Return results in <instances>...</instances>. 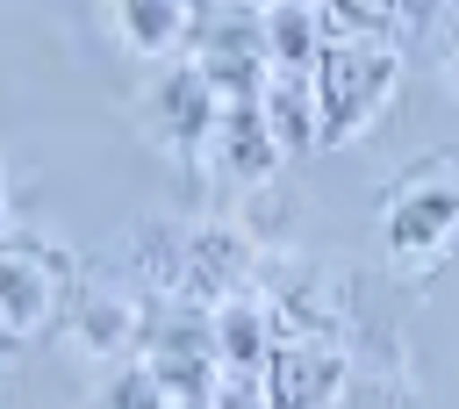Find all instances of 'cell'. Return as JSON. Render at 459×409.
I'll return each instance as SVG.
<instances>
[{"mask_svg": "<svg viewBox=\"0 0 459 409\" xmlns=\"http://www.w3.org/2000/svg\"><path fill=\"white\" fill-rule=\"evenodd\" d=\"M100 409H172V395H165V387H158V373L136 359V366H115V373H108Z\"/></svg>", "mask_w": 459, "mask_h": 409, "instance_id": "cell-10", "label": "cell"}, {"mask_svg": "<svg viewBox=\"0 0 459 409\" xmlns=\"http://www.w3.org/2000/svg\"><path fill=\"white\" fill-rule=\"evenodd\" d=\"M108 22H115V36H122L136 57H165V50L186 43L194 0H108Z\"/></svg>", "mask_w": 459, "mask_h": 409, "instance_id": "cell-6", "label": "cell"}, {"mask_svg": "<svg viewBox=\"0 0 459 409\" xmlns=\"http://www.w3.org/2000/svg\"><path fill=\"white\" fill-rule=\"evenodd\" d=\"M208 323H215V352H222V366H244V373H258L265 352H273V337H280V316H265V309L244 301V294H222Z\"/></svg>", "mask_w": 459, "mask_h": 409, "instance_id": "cell-8", "label": "cell"}, {"mask_svg": "<svg viewBox=\"0 0 459 409\" xmlns=\"http://www.w3.org/2000/svg\"><path fill=\"white\" fill-rule=\"evenodd\" d=\"M136 309L122 301V294H86L79 301V316H72V344L86 352V359H122L129 344H136Z\"/></svg>", "mask_w": 459, "mask_h": 409, "instance_id": "cell-9", "label": "cell"}, {"mask_svg": "<svg viewBox=\"0 0 459 409\" xmlns=\"http://www.w3.org/2000/svg\"><path fill=\"white\" fill-rule=\"evenodd\" d=\"M452 72H459V57H452Z\"/></svg>", "mask_w": 459, "mask_h": 409, "instance_id": "cell-13", "label": "cell"}, {"mask_svg": "<svg viewBox=\"0 0 459 409\" xmlns=\"http://www.w3.org/2000/svg\"><path fill=\"white\" fill-rule=\"evenodd\" d=\"M373 237L394 273H430L459 244V158L437 151V158H416L402 179H387Z\"/></svg>", "mask_w": 459, "mask_h": 409, "instance_id": "cell-1", "label": "cell"}, {"mask_svg": "<svg viewBox=\"0 0 459 409\" xmlns=\"http://www.w3.org/2000/svg\"><path fill=\"white\" fill-rule=\"evenodd\" d=\"M208 158H215V172H222L230 187H265V179L280 172L287 144L273 136V122H265V100H258V93H251V100H222V122H215Z\"/></svg>", "mask_w": 459, "mask_h": 409, "instance_id": "cell-5", "label": "cell"}, {"mask_svg": "<svg viewBox=\"0 0 459 409\" xmlns=\"http://www.w3.org/2000/svg\"><path fill=\"white\" fill-rule=\"evenodd\" d=\"M402 86V57L387 36H366V29H330L323 43V65H316V115H323V136L316 144H351L366 136L387 100Z\"/></svg>", "mask_w": 459, "mask_h": 409, "instance_id": "cell-2", "label": "cell"}, {"mask_svg": "<svg viewBox=\"0 0 459 409\" xmlns=\"http://www.w3.org/2000/svg\"><path fill=\"white\" fill-rule=\"evenodd\" d=\"M344 352L316 330H280L258 380H265V409H337L344 402Z\"/></svg>", "mask_w": 459, "mask_h": 409, "instance_id": "cell-3", "label": "cell"}, {"mask_svg": "<svg viewBox=\"0 0 459 409\" xmlns=\"http://www.w3.org/2000/svg\"><path fill=\"white\" fill-rule=\"evenodd\" d=\"M0 244H7V172H0Z\"/></svg>", "mask_w": 459, "mask_h": 409, "instance_id": "cell-11", "label": "cell"}, {"mask_svg": "<svg viewBox=\"0 0 459 409\" xmlns=\"http://www.w3.org/2000/svg\"><path fill=\"white\" fill-rule=\"evenodd\" d=\"M323 14L316 0H265V50H273V72H316L323 65Z\"/></svg>", "mask_w": 459, "mask_h": 409, "instance_id": "cell-7", "label": "cell"}, {"mask_svg": "<svg viewBox=\"0 0 459 409\" xmlns=\"http://www.w3.org/2000/svg\"><path fill=\"white\" fill-rule=\"evenodd\" d=\"M50 323H57V265L43 244L7 237L0 244V337L22 344V337H43Z\"/></svg>", "mask_w": 459, "mask_h": 409, "instance_id": "cell-4", "label": "cell"}, {"mask_svg": "<svg viewBox=\"0 0 459 409\" xmlns=\"http://www.w3.org/2000/svg\"><path fill=\"white\" fill-rule=\"evenodd\" d=\"M194 409H208V402H194Z\"/></svg>", "mask_w": 459, "mask_h": 409, "instance_id": "cell-12", "label": "cell"}]
</instances>
